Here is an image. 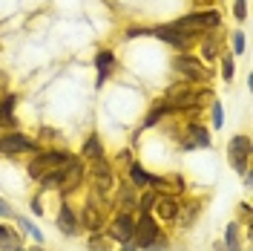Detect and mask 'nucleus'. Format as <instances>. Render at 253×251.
<instances>
[{
    "instance_id": "30",
    "label": "nucleus",
    "mask_w": 253,
    "mask_h": 251,
    "mask_svg": "<svg viewBox=\"0 0 253 251\" xmlns=\"http://www.w3.org/2000/svg\"><path fill=\"white\" fill-rule=\"evenodd\" d=\"M210 113H213V127H216V130H221V125H224V110H221V101H213Z\"/></svg>"
},
{
    "instance_id": "1",
    "label": "nucleus",
    "mask_w": 253,
    "mask_h": 251,
    "mask_svg": "<svg viewBox=\"0 0 253 251\" xmlns=\"http://www.w3.org/2000/svg\"><path fill=\"white\" fill-rule=\"evenodd\" d=\"M210 90H199L196 84H190V81H181V84H173L167 93H164V107L170 113H181V110H196L202 101H205V95Z\"/></svg>"
},
{
    "instance_id": "31",
    "label": "nucleus",
    "mask_w": 253,
    "mask_h": 251,
    "mask_svg": "<svg viewBox=\"0 0 253 251\" xmlns=\"http://www.w3.org/2000/svg\"><path fill=\"white\" fill-rule=\"evenodd\" d=\"M230 44H233V55H242V52H245V32H233V38H230Z\"/></svg>"
},
{
    "instance_id": "22",
    "label": "nucleus",
    "mask_w": 253,
    "mask_h": 251,
    "mask_svg": "<svg viewBox=\"0 0 253 251\" xmlns=\"http://www.w3.org/2000/svg\"><path fill=\"white\" fill-rule=\"evenodd\" d=\"M167 107H164V101H158V104H153V110L147 113V119H144V125L141 127H156L158 122H161V119H164V116H167Z\"/></svg>"
},
{
    "instance_id": "21",
    "label": "nucleus",
    "mask_w": 253,
    "mask_h": 251,
    "mask_svg": "<svg viewBox=\"0 0 253 251\" xmlns=\"http://www.w3.org/2000/svg\"><path fill=\"white\" fill-rule=\"evenodd\" d=\"M156 199H158V190L147 188L141 193V199H135V208H138L141 214H153V205H156Z\"/></svg>"
},
{
    "instance_id": "2",
    "label": "nucleus",
    "mask_w": 253,
    "mask_h": 251,
    "mask_svg": "<svg viewBox=\"0 0 253 251\" xmlns=\"http://www.w3.org/2000/svg\"><path fill=\"white\" fill-rule=\"evenodd\" d=\"M173 26H178L181 32H187L193 38H202L207 32H216L221 26V15L216 9H205V12H193V15H184L173 20Z\"/></svg>"
},
{
    "instance_id": "7",
    "label": "nucleus",
    "mask_w": 253,
    "mask_h": 251,
    "mask_svg": "<svg viewBox=\"0 0 253 251\" xmlns=\"http://www.w3.org/2000/svg\"><path fill=\"white\" fill-rule=\"evenodd\" d=\"M227 159L230 168L236 173H248V162H251V139L248 136H233L227 141Z\"/></svg>"
},
{
    "instance_id": "9",
    "label": "nucleus",
    "mask_w": 253,
    "mask_h": 251,
    "mask_svg": "<svg viewBox=\"0 0 253 251\" xmlns=\"http://www.w3.org/2000/svg\"><path fill=\"white\" fill-rule=\"evenodd\" d=\"M161 234V231H158V222H156V217H153V214H141V217H138V220H135V231H132V243H135V246H150V243H153V240H156V237Z\"/></svg>"
},
{
    "instance_id": "13",
    "label": "nucleus",
    "mask_w": 253,
    "mask_h": 251,
    "mask_svg": "<svg viewBox=\"0 0 253 251\" xmlns=\"http://www.w3.org/2000/svg\"><path fill=\"white\" fill-rule=\"evenodd\" d=\"M153 211H156L158 220H175V217H178V199L170 196V193H158Z\"/></svg>"
},
{
    "instance_id": "3",
    "label": "nucleus",
    "mask_w": 253,
    "mask_h": 251,
    "mask_svg": "<svg viewBox=\"0 0 253 251\" xmlns=\"http://www.w3.org/2000/svg\"><path fill=\"white\" fill-rule=\"evenodd\" d=\"M173 66H175V72L184 81H190V84H207L210 81V69H205V63L199 61V58H193L190 52L175 55Z\"/></svg>"
},
{
    "instance_id": "38",
    "label": "nucleus",
    "mask_w": 253,
    "mask_h": 251,
    "mask_svg": "<svg viewBox=\"0 0 253 251\" xmlns=\"http://www.w3.org/2000/svg\"><path fill=\"white\" fill-rule=\"evenodd\" d=\"M216 251H227V249H224V246H216Z\"/></svg>"
},
{
    "instance_id": "18",
    "label": "nucleus",
    "mask_w": 253,
    "mask_h": 251,
    "mask_svg": "<svg viewBox=\"0 0 253 251\" xmlns=\"http://www.w3.org/2000/svg\"><path fill=\"white\" fill-rule=\"evenodd\" d=\"M219 55H221L219 35H213V38H210V32H207V35H202V58H205V61H216Z\"/></svg>"
},
{
    "instance_id": "11",
    "label": "nucleus",
    "mask_w": 253,
    "mask_h": 251,
    "mask_svg": "<svg viewBox=\"0 0 253 251\" xmlns=\"http://www.w3.org/2000/svg\"><path fill=\"white\" fill-rule=\"evenodd\" d=\"M92 182H95V190H98V193H107V190L115 185V182H112V168L104 156L92 159Z\"/></svg>"
},
{
    "instance_id": "34",
    "label": "nucleus",
    "mask_w": 253,
    "mask_h": 251,
    "mask_svg": "<svg viewBox=\"0 0 253 251\" xmlns=\"http://www.w3.org/2000/svg\"><path fill=\"white\" fill-rule=\"evenodd\" d=\"M0 217H3V220H12V217H15V211L9 208V202H6V199H0Z\"/></svg>"
},
{
    "instance_id": "35",
    "label": "nucleus",
    "mask_w": 253,
    "mask_h": 251,
    "mask_svg": "<svg viewBox=\"0 0 253 251\" xmlns=\"http://www.w3.org/2000/svg\"><path fill=\"white\" fill-rule=\"evenodd\" d=\"M138 35H150V29H144V26H132V29H126V38H138Z\"/></svg>"
},
{
    "instance_id": "36",
    "label": "nucleus",
    "mask_w": 253,
    "mask_h": 251,
    "mask_svg": "<svg viewBox=\"0 0 253 251\" xmlns=\"http://www.w3.org/2000/svg\"><path fill=\"white\" fill-rule=\"evenodd\" d=\"M32 211H35V214H43V208H41V199H35V202H32Z\"/></svg>"
},
{
    "instance_id": "40",
    "label": "nucleus",
    "mask_w": 253,
    "mask_h": 251,
    "mask_svg": "<svg viewBox=\"0 0 253 251\" xmlns=\"http://www.w3.org/2000/svg\"><path fill=\"white\" fill-rule=\"evenodd\" d=\"M15 251H23V249H15Z\"/></svg>"
},
{
    "instance_id": "39",
    "label": "nucleus",
    "mask_w": 253,
    "mask_h": 251,
    "mask_svg": "<svg viewBox=\"0 0 253 251\" xmlns=\"http://www.w3.org/2000/svg\"><path fill=\"white\" fill-rule=\"evenodd\" d=\"M32 251H43V249H41V246H35V249H32Z\"/></svg>"
},
{
    "instance_id": "25",
    "label": "nucleus",
    "mask_w": 253,
    "mask_h": 251,
    "mask_svg": "<svg viewBox=\"0 0 253 251\" xmlns=\"http://www.w3.org/2000/svg\"><path fill=\"white\" fill-rule=\"evenodd\" d=\"M224 249L227 251H239V225L236 222H230V225L224 228Z\"/></svg>"
},
{
    "instance_id": "37",
    "label": "nucleus",
    "mask_w": 253,
    "mask_h": 251,
    "mask_svg": "<svg viewBox=\"0 0 253 251\" xmlns=\"http://www.w3.org/2000/svg\"><path fill=\"white\" fill-rule=\"evenodd\" d=\"M121 251H135V246H132V243H124V249Z\"/></svg>"
},
{
    "instance_id": "4",
    "label": "nucleus",
    "mask_w": 253,
    "mask_h": 251,
    "mask_svg": "<svg viewBox=\"0 0 253 251\" xmlns=\"http://www.w3.org/2000/svg\"><path fill=\"white\" fill-rule=\"evenodd\" d=\"M150 35H156L158 41H164L167 47L178 49V52H190V49L196 47V41H202V38H193V35H187V32H181L178 26H173V23L156 26V29H150Z\"/></svg>"
},
{
    "instance_id": "12",
    "label": "nucleus",
    "mask_w": 253,
    "mask_h": 251,
    "mask_svg": "<svg viewBox=\"0 0 253 251\" xmlns=\"http://www.w3.org/2000/svg\"><path fill=\"white\" fill-rule=\"evenodd\" d=\"M15 104H17L15 93H6L3 98H0V130H15V125H17Z\"/></svg>"
},
{
    "instance_id": "5",
    "label": "nucleus",
    "mask_w": 253,
    "mask_h": 251,
    "mask_svg": "<svg viewBox=\"0 0 253 251\" xmlns=\"http://www.w3.org/2000/svg\"><path fill=\"white\" fill-rule=\"evenodd\" d=\"M69 159H72V156H69V153H63V150L38 153V156L29 162V176H32V179H41V176H46V173H52V171H61Z\"/></svg>"
},
{
    "instance_id": "8",
    "label": "nucleus",
    "mask_w": 253,
    "mask_h": 251,
    "mask_svg": "<svg viewBox=\"0 0 253 251\" xmlns=\"http://www.w3.org/2000/svg\"><path fill=\"white\" fill-rule=\"evenodd\" d=\"M81 182H84V165H81L75 156H72V159H69V162L61 168V185H58V190L66 196V193L78 190Z\"/></svg>"
},
{
    "instance_id": "23",
    "label": "nucleus",
    "mask_w": 253,
    "mask_h": 251,
    "mask_svg": "<svg viewBox=\"0 0 253 251\" xmlns=\"http://www.w3.org/2000/svg\"><path fill=\"white\" fill-rule=\"evenodd\" d=\"M17 225H20V231H26V234H29L32 240L38 243V246L43 243V231H41V228H38L32 220H26V217H17Z\"/></svg>"
},
{
    "instance_id": "32",
    "label": "nucleus",
    "mask_w": 253,
    "mask_h": 251,
    "mask_svg": "<svg viewBox=\"0 0 253 251\" xmlns=\"http://www.w3.org/2000/svg\"><path fill=\"white\" fill-rule=\"evenodd\" d=\"M144 251H167V237L164 234H158L150 246H144Z\"/></svg>"
},
{
    "instance_id": "10",
    "label": "nucleus",
    "mask_w": 253,
    "mask_h": 251,
    "mask_svg": "<svg viewBox=\"0 0 253 251\" xmlns=\"http://www.w3.org/2000/svg\"><path fill=\"white\" fill-rule=\"evenodd\" d=\"M132 231H135V217H132L129 211H121L110 225V237L118 240L121 246H124V243H132Z\"/></svg>"
},
{
    "instance_id": "28",
    "label": "nucleus",
    "mask_w": 253,
    "mask_h": 251,
    "mask_svg": "<svg viewBox=\"0 0 253 251\" xmlns=\"http://www.w3.org/2000/svg\"><path fill=\"white\" fill-rule=\"evenodd\" d=\"M0 246L3 249H17V237L9 228H3V225H0Z\"/></svg>"
},
{
    "instance_id": "17",
    "label": "nucleus",
    "mask_w": 253,
    "mask_h": 251,
    "mask_svg": "<svg viewBox=\"0 0 253 251\" xmlns=\"http://www.w3.org/2000/svg\"><path fill=\"white\" fill-rule=\"evenodd\" d=\"M129 179H132V185H135V188H153V185H156V176H153V173H147L138 162H132V165H129Z\"/></svg>"
},
{
    "instance_id": "6",
    "label": "nucleus",
    "mask_w": 253,
    "mask_h": 251,
    "mask_svg": "<svg viewBox=\"0 0 253 251\" xmlns=\"http://www.w3.org/2000/svg\"><path fill=\"white\" fill-rule=\"evenodd\" d=\"M35 150H38V141L29 139L26 133L3 130V136H0V153L3 156H20V153H35Z\"/></svg>"
},
{
    "instance_id": "15",
    "label": "nucleus",
    "mask_w": 253,
    "mask_h": 251,
    "mask_svg": "<svg viewBox=\"0 0 253 251\" xmlns=\"http://www.w3.org/2000/svg\"><path fill=\"white\" fill-rule=\"evenodd\" d=\"M112 66H115V55H112L110 49H101V52L95 55V69H98V78H95V84H98V87L107 81V75L112 72Z\"/></svg>"
},
{
    "instance_id": "29",
    "label": "nucleus",
    "mask_w": 253,
    "mask_h": 251,
    "mask_svg": "<svg viewBox=\"0 0 253 251\" xmlns=\"http://www.w3.org/2000/svg\"><path fill=\"white\" fill-rule=\"evenodd\" d=\"M233 15H236L239 23L248 20V0H233Z\"/></svg>"
},
{
    "instance_id": "19",
    "label": "nucleus",
    "mask_w": 253,
    "mask_h": 251,
    "mask_svg": "<svg viewBox=\"0 0 253 251\" xmlns=\"http://www.w3.org/2000/svg\"><path fill=\"white\" fill-rule=\"evenodd\" d=\"M81 156L84 159H89V162H92V159H101L104 156V144H101V139H98V136H89V139L84 141V147H81Z\"/></svg>"
},
{
    "instance_id": "24",
    "label": "nucleus",
    "mask_w": 253,
    "mask_h": 251,
    "mask_svg": "<svg viewBox=\"0 0 253 251\" xmlns=\"http://www.w3.org/2000/svg\"><path fill=\"white\" fill-rule=\"evenodd\" d=\"M84 225H86L89 231H98V228H101V214L95 211V205H92V202L84 208Z\"/></svg>"
},
{
    "instance_id": "14",
    "label": "nucleus",
    "mask_w": 253,
    "mask_h": 251,
    "mask_svg": "<svg viewBox=\"0 0 253 251\" xmlns=\"http://www.w3.org/2000/svg\"><path fill=\"white\" fill-rule=\"evenodd\" d=\"M58 228H61L66 237L81 234V222H78V217H75V211H72L66 202H63L61 211H58Z\"/></svg>"
},
{
    "instance_id": "27",
    "label": "nucleus",
    "mask_w": 253,
    "mask_h": 251,
    "mask_svg": "<svg viewBox=\"0 0 253 251\" xmlns=\"http://www.w3.org/2000/svg\"><path fill=\"white\" fill-rule=\"evenodd\" d=\"M233 75H236L233 55H230V52H224V55H221V78H224V81H233Z\"/></svg>"
},
{
    "instance_id": "16",
    "label": "nucleus",
    "mask_w": 253,
    "mask_h": 251,
    "mask_svg": "<svg viewBox=\"0 0 253 251\" xmlns=\"http://www.w3.org/2000/svg\"><path fill=\"white\" fill-rule=\"evenodd\" d=\"M187 139L196 144V147H210L213 144V139H210V130L207 127H202L199 122H190L187 125Z\"/></svg>"
},
{
    "instance_id": "26",
    "label": "nucleus",
    "mask_w": 253,
    "mask_h": 251,
    "mask_svg": "<svg viewBox=\"0 0 253 251\" xmlns=\"http://www.w3.org/2000/svg\"><path fill=\"white\" fill-rule=\"evenodd\" d=\"M38 182H41V190H43V193H46V190H58V185H61V171L46 173V176H41Z\"/></svg>"
},
{
    "instance_id": "20",
    "label": "nucleus",
    "mask_w": 253,
    "mask_h": 251,
    "mask_svg": "<svg viewBox=\"0 0 253 251\" xmlns=\"http://www.w3.org/2000/svg\"><path fill=\"white\" fill-rule=\"evenodd\" d=\"M118 202L124 211L135 208V185H118Z\"/></svg>"
},
{
    "instance_id": "33",
    "label": "nucleus",
    "mask_w": 253,
    "mask_h": 251,
    "mask_svg": "<svg viewBox=\"0 0 253 251\" xmlns=\"http://www.w3.org/2000/svg\"><path fill=\"white\" fill-rule=\"evenodd\" d=\"M89 249H92V251H107V240H101V237H98V231H95L92 240H89Z\"/></svg>"
}]
</instances>
